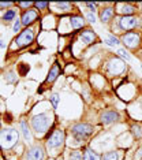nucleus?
Returning a JSON list of instances; mask_svg holds the SVG:
<instances>
[{
    "label": "nucleus",
    "mask_w": 142,
    "mask_h": 160,
    "mask_svg": "<svg viewBox=\"0 0 142 160\" xmlns=\"http://www.w3.org/2000/svg\"><path fill=\"white\" fill-rule=\"evenodd\" d=\"M37 19H38V11L36 8L25 10L21 15V22H22V26L25 27H30Z\"/></svg>",
    "instance_id": "obj_7"
},
{
    "label": "nucleus",
    "mask_w": 142,
    "mask_h": 160,
    "mask_svg": "<svg viewBox=\"0 0 142 160\" xmlns=\"http://www.w3.org/2000/svg\"><path fill=\"white\" fill-rule=\"evenodd\" d=\"M102 160H119L118 152H115V151L106 152L105 155H102Z\"/></svg>",
    "instance_id": "obj_20"
},
{
    "label": "nucleus",
    "mask_w": 142,
    "mask_h": 160,
    "mask_svg": "<svg viewBox=\"0 0 142 160\" xmlns=\"http://www.w3.org/2000/svg\"><path fill=\"white\" fill-rule=\"evenodd\" d=\"M118 119H119V114L116 111H105V112H102V115H101V122L104 124L113 123Z\"/></svg>",
    "instance_id": "obj_12"
},
{
    "label": "nucleus",
    "mask_w": 142,
    "mask_h": 160,
    "mask_svg": "<svg viewBox=\"0 0 142 160\" xmlns=\"http://www.w3.org/2000/svg\"><path fill=\"white\" fill-rule=\"evenodd\" d=\"M124 70H126V64L118 58L111 59V62L108 63V73L111 75H119V74L124 73Z\"/></svg>",
    "instance_id": "obj_8"
},
{
    "label": "nucleus",
    "mask_w": 142,
    "mask_h": 160,
    "mask_svg": "<svg viewBox=\"0 0 142 160\" xmlns=\"http://www.w3.org/2000/svg\"><path fill=\"white\" fill-rule=\"evenodd\" d=\"M17 6H18V7H21V8L29 10V8H31V7L34 6V3H33V1H18Z\"/></svg>",
    "instance_id": "obj_22"
},
{
    "label": "nucleus",
    "mask_w": 142,
    "mask_h": 160,
    "mask_svg": "<svg viewBox=\"0 0 142 160\" xmlns=\"http://www.w3.org/2000/svg\"><path fill=\"white\" fill-rule=\"evenodd\" d=\"M19 141V133L14 127H4L0 130V149L10 151Z\"/></svg>",
    "instance_id": "obj_2"
},
{
    "label": "nucleus",
    "mask_w": 142,
    "mask_h": 160,
    "mask_svg": "<svg viewBox=\"0 0 142 160\" xmlns=\"http://www.w3.org/2000/svg\"><path fill=\"white\" fill-rule=\"evenodd\" d=\"M104 43H105L106 45H109V47H115V45L119 44V40L116 38L115 36H108L105 40H104Z\"/></svg>",
    "instance_id": "obj_21"
},
{
    "label": "nucleus",
    "mask_w": 142,
    "mask_h": 160,
    "mask_svg": "<svg viewBox=\"0 0 142 160\" xmlns=\"http://www.w3.org/2000/svg\"><path fill=\"white\" fill-rule=\"evenodd\" d=\"M70 160H82V152L81 151H71Z\"/></svg>",
    "instance_id": "obj_23"
},
{
    "label": "nucleus",
    "mask_w": 142,
    "mask_h": 160,
    "mask_svg": "<svg viewBox=\"0 0 142 160\" xmlns=\"http://www.w3.org/2000/svg\"><path fill=\"white\" fill-rule=\"evenodd\" d=\"M138 25V19L133 15L119 18V27L122 30H131Z\"/></svg>",
    "instance_id": "obj_10"
},
{
    "label": "nucleus",
    "mask_w": 142,
    "mask_h": 160,
    "mask_svg": "<svg viewBox=\"0 0 142 160\" xmlns=\"http://www.w3.org/2000/svg\"><path fill=\"white\" fill-rule=\"evenodd\" d=\"M15 15H17L15 10H13V8L6 10L4 15H3V21H6V22H10V21H13L14 18H15Z\"/></svg>",
    "instance_id": "obj_19"
},
{
    "label": "nucleus",
    "mask_w": 142,
    "mask_h": 160,
    "mask_svg": "<svg viewBox=\"0 0 142 160\" xmlns=\"http://www.w3.org/2000/svg\"><path fill=\"white\" fill-rule=\"evenodd\" d=\"M21 26H22V22H21V19H17V21L14 22L13 31H14V33H21V31H19V29H21Z\"/></svg>",
    "instance_id": "obj_26"
},
{
    "label": "nucleus",
    "mask_w": 142,
    "mask_h": 160,
    "mask_svg": "<svg viewBox=\"0 0 142 160\" xmlns=\"http://www.w3.org/2000/svg\"><path fill=\"white\" fill-rule=\"evenodd\" d=\"M131 130H133V134L137 138H141L142 137V129H141V126H133L131 127Z\"/></svg>",
    "instance_id": "obj_24"
},
{
    "label": "nucleus",
    "mask_w": 142,
    "mask_h": 160,
    "mask_svg": "<svg viewBox=\"0 0 142 160\" xmlns=\"http://www.w3.org/2000/svg\"><path fill=\"white\" fill-rule=\"evenodd\" d=\"M141 160H142V159H141Z\"/></svg>",
    "instance_id": "obj_36"
},
{
    "label": "nucleus",
    "mask_w": 142,
    "mask_h": 160,
    "mask_svg": "<svg viewBox=\"0 0 142 160\" xmlns=\"http://www.w3.org/2000/svg\"><path fill=\"white\" fill-rule=\"evenodd\" d=\"M122 43L129 48H137V45L139 44V34L135 31H127L122 36Z\"/></svg>",
    "instance_id": "obj_9"
},
{
    "label": "nucleus",
    "mask_w": 142,
    "mask_h": 160,
    "mask_svg": "<svg viewBox=\"0 0 142 160\" xmlns=\"http://www.w3.org/2000/svg\"><path fill=\"white\" fill-rule=\"evenodd\" d=\"M14 3L13 1H6V3H0V8H6V7H11Z\"/></svg>",
    "instance_id": "obj_32"
},
{
    "label": "nucleus",
    "mask_w": 142,
    "mask_h": 160,
    "mask_svg": "<svg viewBox=\"0 0 142 160\" xmlns=\"http://www.w3.org/2000/svg\"><path fill=\"white\" fill-rule=\"evenodd\" d=\"M79 38L84 41L85 44H92V43H94V41L97 40V36H96V33H94L93 30L88 29V30H85V31L81 33Z\"/></svg>",
    "instance_id": "obj_13"
},
{
    "label": "nucleus",
    "mask_w": 142,
    "mask_h": 160,
    "mask_svg": "<svg viewBox=\"0 0 142 160\" xmlns=\"http://www.w3.org/2000/svg\"><path fill=\"white\" fill-rule=\"evenodd\" d=\"M135 11V7L131 4H122V8L119 10L120 14H123V17H129Z\"/></svg>",
    "instance_id": "obj_17"
},
{
    "label": "nucleus",
    "mask_w": 142,
    "mask_h": 160,
    "mask_svg": "<svg viewBox=\"0 0 142 160\" xmlns=\"http://www.w3.org/2000/svg\"><path fill=\"white\" fill-rule=\"evenodd\" d=\"M0 160H1V156H0Z\"/></svg>",
    "instance_id": "obj_34"
},
{
    "label": "nucleus",
    "mask_w": 142,
    "mask_h": 160,
    "mask_svg": "<svg viewBox=\"0 0 142 160\" xmlns=\"http://www.w3.org/2000/svg\"><path fill=\"white\" fill-rule=\"evenodd\" d=\"M34 36H36V31H34V27L30 26V27H25L19 34L15 37L13 40V48H26L29 45L33 43L34 40Z\"/></svg>",
    "instance_id": "obj_3"
},
{
    "label": "nucleus",
    "mask_w": 142,
    "mask_h": 160,
    "mask_svg": "<svg viewBox=\"0 0 142 160\" xmlns=\"http://www.w3.org/2000/svg\"><path fill=\"white\" fill-rule=\"evenodd\" d=\"M84 25H85V21H84V18L81 17V15H72V17L70 18V26H71V29L77 30V29L84 27Z\"/></svg>",
    "instance_id": "obj_14"
},
{
    "label": "nucleus",
    "mask_w": 142,
    "mask_h": 160,
    "mask_svg": "<svg viewBox=\"0 0 142 160\" xmlns=\"http://www.w3.org/2000/svg\"><path fill=\"white\" fill-rule=\"evenodd\" d=\"M113 15H115V8H112V7H105V8L100 13V18H101V21L104 23L109 22Z\"/></svg>",
    "instance_id": "obj_15"
},
{
    "label": "nucleus",
    "mask_w": 142,
    "mask_h": 160,
    "mask_svg": "<svg viewBox=\"0 0 142 160\" xmlns=\"http://www.w3.org/2000/svg\"><path fill=\"white\" fill-rule=\"evenodd\" d=\"M45 159V148L41 144H33L25 151L23 160H44Z\"/></svg>",
    "instance_id": "obj_5"
},
{
    "label": "nucleus",
    "mask_w": 142,
    "mask_h": 160,
    "mask_svg": "<svg viewBox=\"0 0 142 160\" xmlns=\"http://www.w3.org/2000/svg\"><path fill=\"white\" fill-rule=\"evenodd\" d=\"M56 6H58L59 8H62V10H67V8H70V3H67V1H60V3H56Z\"/></svg>",
    "instance_id": "obj_28"
},
{
    "label": "nucleus",
    "mask_w": 142,
    "mask_h": 160,
    "mask_svg": "<svg viewBox=\"0 0 142 160\" xmlns=\"http://www.w3.org/2000/svg\"><path fill=\"white\" fill-rule=\"evenodd\" d=\"M84 160H100V155L92 149H86L84 153Z\"/></svg>",
    "instance_id": "obj_18"
},
{
    "label": "nucleus",
    "mask_w": 142,
    "mask_h": 160,
    "mask_svg": "<svg viewBox=\"0 0 142 160\" xmlns=\"http://www.w3.org/2000/svg\"><path fill=\"white\" fill-rule=\"evenodd\" d=\"M141 68H142V64H141Z\"/></svg>",
    "instance_id": "obj_35"
},
{
    "label": "nucleus",
    "mask_w": 142,
    "mask_h": 160,
    "mask_svg": "<svg viewBox=\"0 0 142 160\" xmlns=\"http://www.w3.org/2000/svg\"><path fill=\"white\" fill-rule=\"evenodd\" d=\"M19 68L22 70V71H21V75H25V71H29V66H25V63H22Z\"/></svg>",
    "instance_id": "obj_31"
},
{
    "label": "nucleus",
    "mask_w": 142,
    "mask_h": 160,
    "mask_svg": "<svg viewBox=\"0 0 142 160\" xmlns=\"http://www.w3.org/2000/svg\"><path fill=\"white\" fill-rule=\"evenodd\" d=\"M52 116L49 115L48 112H41V114H37V115L31 116L30 119V126L31 130L34 131V134L37 137H42L48 133L49 127L52 126Z\"/></svg>",
    "instance_id": "obj_1"
},
{
    "label": "nucleus",
    "mask_w": 142,
    "mask_h": 160,
    "mask_svg": "<svg viewBox=\"0 0 142 160\" xmlns=\"http://www.w3.org/2000/svg\"><path fill=\"white\" fill-rule=\"evenodd\" d=\"M86 18H88V21L90 23H96V15H94L93 13H89L88 15H86Z\"/></svg>",
    "instance_id": "obj_30"
},
{
    "label": "nucleus",
    "mask_w": 142,
    "mask_h": 160,
    "mask_svg": "<svg viewBox=\"0 0 142 160\" xmlns=\"http://www.w3.org/2000/svg\"><path fill=\"white\" fill-rule=\"evenodd\" d=\"M21 129H22V133H23V138L25 141H31V134H30V129L27 126V120L25 118L21 119Z\"/></svg>",
    "instance_id": "obj_16"
},
{
    "label": "nucleus",
    "mask_w": 142,
    "mask_h": 160,
    "mask_svg": "<svg viewBox=\"0 0 142 160\" xmlns=\"http://www.w3.org/2000/svg\"><path fill=\"white\" fill-rule=\"evenodd\" d=\"M93 130H94L93 126H90V124H88V123H77L71 127L72 134H74L77 138H79V140H84V138L89 137L90 134L93 133Z\"/></svg>",
    "instance_id": "obj_6"
},
{
    "label": "nucleus",
    "mask_w": 142,
    "mask_h": 160,
    "mask_svg": "<svg viewBox=\"0 0 142 160\" xmlns=\"http://www.w3.org/2000/svg\"><path fill=\"white\" fill-rule=\"evenodd\" d=\"M64 131L62 129H56L51 131L47 137V141H45V145L48 148V151H56V149H60V148L64 145Z\"/></svg>",
    "instance_id": "obj_4"
},
{
    "label": "nucleus",
    "mask_w": 142,
    "mask_h": 160,
    "mask_svg": "<svg viewBox=\"0 0 142 160\" xmlns=\"http://www.w3.org/2000/svg\"><path fill=\"white\" fill-rule=\"evenodd\" d=\"M118 53H119L122 58L126 59V60H131V56H130L129 53H127V51H126V49H122V48L118 49Z\"/></svg>",
    "instance_id": "obj_27"
},
{
    "label": "nucleus",
    "mask_w": 142,
    "mask_h": 160,
    "mask_svg": "<svg viewBox=\"0 0 142 160\" xmlns=\"http://www.w3.org/2000/svg\"><path fill=\"white\" fill-rule=\"evenodd\" d=\"M34 7L36 10H45L47 7H49V3L48 1H37L34 3Z\"/></svg>",
    "instance_id": "obj_25"
},
{
    "label": "nucleus",
    "mask_w": 142,
    "mask_h": 160,
    "mask_svg": "<svg viewBox=\"0 0 142 160\" xmlns=\"http://www.w3.org/2000/svg\"><path fill=\"white\" fill-rule=\"evenodd\" d=\"M51 100H52V106L53 108H56L58 107V103H59V94H52V97H51Z\"/></svg>",
    "instance_id": "obj_29"
},
{
    "label": "nucleus",
    "mask_w": 142,
    "mask_h": 160,
    "mask_svg": "<svg viewBox=\"0 0 142 160\" xmlns=\"http://www.w3.org/2000/svg\"><path fill=\"white\" fill-rule=\"evenodd\" d=\"M3 48H6V43L3 40H0V49H3Z\"/></svg>",
    "instance_id": "obj_33"
},
{
    "label": "nucleus",
    "mask_w": 142,
    "mask_h": 160,
    "mask_svg": "<svg viewBox=\"0 0 142 160\" xmlns=\"http://www.w3.org/2000/svg\"><path fill=\"white\" fill-rule=\"evenodd\" d=\"M60 75V66H59L58 62L53 63V66L49 68L48 71V75L45 78V84H52L55 81L58 80V77Z\"/></svg>",
    "instance_id": "obj_11"
}]
</instances>
